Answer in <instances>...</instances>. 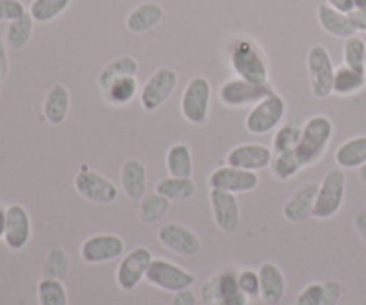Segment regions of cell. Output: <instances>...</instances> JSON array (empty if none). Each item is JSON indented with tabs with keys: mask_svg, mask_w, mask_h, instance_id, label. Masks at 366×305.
Returning a JSON list of instances; mask_svg holds the SVG:
<instances>
[{
	"mask_svg": "<svg viewBox=\"0 0 366 305\" xmlns=\"http://www.w3.org/2000/svg\"><path fill=\"white\" fill-rule=\"evenodd\" d=\"M229 66L236 77L254 84H270V66L267 54L249 36H236L227 45Z\"/></svg>",
	"mask_w": 366,
	"mask_h": 305,
	"instance_id": "1",
	"label": "cell"
},
{
	"mask_svg": "<svg viewBox=\"0 0 366 305\" xmlns=\"http://www.w3.org/2000/svg\"><path fill=\"white\" fill-rule=\"evenodd\" d=\"M335 138V124L325 114H315L302 124V136L295 152L304 168L315 166L324 159Z\"/></svg>",
	"mask_w": 366,
	"mask_h": 305,
	"instance_id": "2",
	"label": "cell"
},
{
	"mask_svg": "<svg viewBox=\"0 0 366 305\" xmlns=\"http://www.w3.org/2000/svg\"><path fill=\"white\" fill-rule=\"evenodd\" d=\"M347 193V175L342 168H332L322 179L318 186L317 200L313 207V218L331 220L343 207Z\"/></svg>",
	"mask_w": 366,
	"mask_h": 305,
	"instance_id": "3",
	"label": "cell"
},
{
	"mask_svg": "<svg viewBox=\"0 0 366 305\" xmlns=\"http://www.w3.org/2000/svg\"><path fill=\"white\" fill-rule=\"evenodd\" d=\"M286 116V102L279 93H270L263 100L250 107L245 116L247 132L254 136H267L277 131Z\"/></svg>",
	"mask_w": 366,
	"mask_h": 305,
	"instance_id": "4",
	"label": "cell"
},
{
	"mask_svg": "<svg viewBox=\"0 0 366 305\" xmlns=\"http://www.w3.org/2000/svg\"><path fill=\"white\" fill-rule=\"evenodd\" d=\"M74 189L81 199L97 206H111L120 195V189L111 179L88 166H81V170L75 174Z\"/></svg>",
	"mask_w": 366,
	"mask_h": 305,
	"instance_id": "5",
	"label": "cell"
},
{
	"mask_svg": "<svg viewBox=\"0 0 366 305\" xmlns=\"http://www.w3.org/2000/svg\"><path fill=\"white\" fill-rule=\"evenodd\" d=\"M307 75H310L311 93L315 99L324 100L332 95V82H335L336 66L332 57L324 45H313L307 50L306 57Z\"/></svg>",
	"mask_w": 366,
	"mask_h": 305,
	"instance_id": "6",
	"label": "cell"
},
{
	"mask_svg": "<svg viewBox=\"0 0 366 305\" xmlns=\"http://www.w3.org/2000/svg\"><path fill=\"white\" fill-rule=\"evenodd\" d=\"M211 82L204 75H195L188 81L181 95V114L188 124L204 125L209 118Z\"/></svg>",
	"mask_w": 366,
	"mask_h": 305,
	"instance_id": "7",
	"label": "cell"
},
{
	"mask_svg": "<svg viewBox=\"0 0 366 305\" xmlns=\"http://www.w3.org/2000/svg\"><path fill=\"white\" fill-rule=\"evenodd\" d=\"M270 93H274V88L270 84H254L245 79L232 77L222 82V86L218 88V100L222 106L229 107V109H242V107L256 106Z\"/></svg>",
	"mask_w": 366,
	"mask_h": 305,
	"instance_id": "8",
	"label": "cell"
},
{
	"mask_svg": "<svg viewBox=\"0 0 366 305\" xmlns=\"http://www.w3.org/2000/svg\"><path fill=\"white\" fill-rule=\"evenodd\" d=\"M179 84V75L174 68H157L139 89V106L147 113H154L170 100Z\"/></svg>",
	"mask_w": 366,
	"mask_h": 305,
	"instance_id": "9",
	"label": "cell"
},
{
	"mask_svg": "<svg viewBox=\"0 0 366 305\" xmlns=\"http://www.w3.org/2000/svg\"><path fill=\"white\" fill-rule=\"evenodd\" d=\"M145 281L154 288L174 295L184 289H192V286L195 284V275L168 259H154L147 271Z\"/></svg>",
	"mask_w": 366,
	"mask_h": 305,
	"instance_id": "10",
	"label": "cell"
},
{
	"mask_svg": "<svg viewBox=\"0 0 366 305\" xmlns=\"http://www.w3.org/2000/svg\"><path fill=\"white\" fill-rule=\"evenodd\" d=\"M154 256L147 246H136L131 252L125 254L117 266L114 281L117 286L125 293H131L145 281L147 271L152 264Z\"/></svg>",
	"mask_w": 366,
	"mask_h": 305,
	"instance_id": "11",
	"label": "cell"
},
{
	"mask_svg": "<svg viewBox=\"0 0 366 305\" xmlns=\"http://www.w3.org/2000/svg\"><path fill=\"white\" fill-rule=\"evenodd\" d=\"M157 241L161 243L163 249L168 252L175 254L181 257H195L200 252L199 234L193 229L186 227V225L177 224V221H170V224L161 225L157 231Z\"/></svg>",
	"mask_w": 366,
	"mask_h": 305,
	"instance_id": "12",
	"label": "cell"
},
{
	"mask_svg": "<svg viewBox=\"0 0 366 305\" xmlns=\"http://www.w3.org/2000/svg\"><path fill=\"white\" fill-rule=\"evenodd\" d=\"M79 256L88 264H107L125 256V241L117 234H95L84 239Z\"/></svg>",
	"mask_w": 366,
	"mask_h": 305,
	"instance_id": "13",
	"label": "cell"
},
{
	"mask_svg": "<svg viewBox=\"0 0 366 305\" xmlns=\"http://www.w3.org/2000/svg\"><path fill=\"white\" fill-rule=\"evenodd\" d=\"M209 189H220V191L234 193V195H243L250 193L259 186V175L257 171L242 170V168L224 164L213 170V174L207 179Z\"/></svg>",
	"mask_w": 366,
	"mask_h": 305,
	"instance_id": "14",
	"label": "cell"
},
{
	"mask_svg": "<svg viewBox=\"0 0 366 305\" xmlns=\"http://www.w3.org/2000/svg\"><path fill=\"white\" fill-rule=\"evenodd\" d=\"M204 305H249L250 300L239 291L238 274L224 271L211 279L202 289Z\"/></svg>",
	"mask_w": 366,
	"mask_h": 305,
	"instance_id": "15",
	"label": "cell"
},
{
	"mask_svg": "<svg viewBox=\"0 0 366 305\" xmlns=\"http://www.w3.org/2000/svg\"><path fill=\"white\" fill-rule=\"evenodd\" d=\"M209 204L213 221L218 231L224 234H234L242 224V209H239L238 195L220 189H209Z\"/></svg>",
	"mask_w": 366,
	"mask_h": 305,
	"instance_id": "16",
	"label": "cell"
},
{
	"mask_svg": "<svg viewBox=\"0 0 366 305\" xmlns=\"http://www.w3.org/2000/svg\"><path fill=\"white\" fill-rule=\"evenodd\" d=\"M272 157V146L263 145V143H242V145L232 146L227 152V164L242 170L249 171H261L270 168Z\"/></svg>",
	"mask_w": 366,
	"mask_h": 305,
	"instance_id": "17",
	"label": "cell"
},
{
	"mask_svg": "<svg viewBox=\"0 0 366 305\" xmlns=\"http://www.w3.org/2000/svg\"><path fill=\"white\" fill-rule=\"evenodd\" d=\"M7 221H6V234H4V243L13 252H20L29 245L32 236V224L27 209L20 204H11L6 207Z\"/></svg>",
	"mask_w": 366,
	"mask_h": 305,
	"instance_id": "18",
	"label": "cell"
},
{
	"mask_svg": "<svg viewBox=\"0 0 366 305\" xmlns=\"http://www.w3.org/2000/svg\"><path fill=\"white\" fill-rule=\"evenodd\" d=\"M318 182H304L299 189H295L288 202L282 207V216L288 220L290 224H302V221L310 220L313 216L315 200H317L318 193Z\"/></svg>",
	"mask_w": 366,
	"mask_h": 305,
	"instance_id": "19",
	"label": "cell"
},
{
	"mask_svg": "<svg viewBox=\"0 0 366 305\" xmlns=\"http://www.w3.org/2000/svg\"><path fill=\"white\" fill-rule=\"evenodd\" d=\"M147 186H149V175L143 161L136 157L125 161L120 171V188L124 195L131 202L139 204L147 196Z\"/></svg>",
	"mask_w": 366,
	"mask_h": 305,
	"instance_id": "20",
	"label": "cell"
},
{
	"mask_svg": "<svg viewBox=\"0 0 366 305\" xmlns=\"http://www.w3.org/2000/svg\"><path fill=\"white\" fill-rule=\"evenodd\" d=\"M167 18L163 7L156 2H142L132 7L125 16V29L132 34H145L159 27Z\"/></svg>",
	"mask_w": 366,
	"mask_h": 305,
	"instance_id": "21",
	"label": "cell"
},
{
	"mask_svg": "<svg viewBox=\"0 0 366 305\" xmlns=\"http://www.w3.org/2000/svg\"><path fill=\"white\" fill-rule=\"evenodd\" d=\"M261 293L259 299L268 305H277L286 295V277L275 263H263L257 268Z\"/></svg>",
	"mask_w": 366,
	"mask_h": 305,
	"instance_id": "22",
	"label": "cell"
},
{
	"mask_svg": "<svg viewBox=\"0 0 366 305\" xmlns=\"http://www.w3.org/2000/svg\"><path fill=\"white\" fill-rule=\"evenodd\" d=\"M317 20L318 25H320L329 36H332V38L347 39L350 38V36L357 34L350 14L335 9V7H331L329 4H320V6L317 7Z\"/></svg>",
	"mask_w": 366,
	"mask_h": 305,
	"instance_id": "23",
	"label": "cell"
},
{
	"mask_svg": "<svg viewBox=\"0 0 366 305\" xmlns=\"http://www.w3.org/2000/svg\"><path fill=\"white\" fill-rule=\"evenodd\" d=\"M71 107L70 89L64 84H54L43 100V118L50 125H61L68 118Z\"/></svg>",
	"mask_w": 366,
	"mask_h": 305,
	"instance_id": "24",
	"label": "cell"
},
{
	"mask_svg": "<svg viewBox=\"0 0 366 305\" xmlns=\"http://www.w3.org/2000/svg\"><path fill=\"white\" fill-rule=\"evenodd\" d=\"M138 71H139V64L134 57L120 56L117 57V59L109 61V63L99 71V75H97V84H99L100 91L104 93L114 81H117V79L129 77V75H134L136 77Z\"/></svg>",
	"mask_w": 366,
	"mask_h": 305,
	"instance_id": "25",
	"label": "cell"
},
{
	"mask_svg": "<svg viewBox=\"0 0 366 305\" xmlns=\"http://www.w3.org/2000/svg\"><path fill=\"white\" fill-rule=\"evenodd\" d=\"M335 161L342 170H360L366 163V136L347 139L336 149Z\"/></svg>",
	"mask_w": 366,
	"mask_h": 305,
	"instance_id": "26",
	"label": "cell"
},
{
	"mask_svg": "<svg viewBox=\"0 0 366 305\" xmlns=\"http://www.w3.org/2000/svg\"><path fill=\"white\" fill-rule=\"evenodd\" d=\"M156 193L163 195L170 202H184L195 196L197 184L192 177H168L156 182Z\"/></svg>",
	"mask_w": 366,
	"mask_h": 305,
	"instance_id": "27",
	"label": "cell"
},
{
	"mask_svg": "<svg viewBox=\"0 0 366 305\" xmlns=\"http://www.w3.org/2000/svg\"><path fill=\"white\" fill-rule=\"evenodd\" d=\"M139 95V82L134 75L117 79L106 91L102 93L104 100L113 107H125Z\"/></svg>",
	"mask_w": 366,
	"mask_h": 305,
	"instance_id": "28",
	"label": "cell"
},
{
	"mask_svg": "<svg viewBox=\"0 0 366 305\" xmlns=\"http://www.w3.org/2000/svg\"><path fill=\"white\" fill-rule=\"evenodd\" d=\"M167 171L172 177H192L193 175V154L186 143H175L168 149L164 157Z\"/></svg>",
	"mask_w": 366,
	"mask_h": 305,
	"instance_id": "29",
	"label": "cell"
},
{
	"mask_svg": "<svg viewBox=\"0 0 366 305\" xmlns=\"http://www.w3.org/2000/svg\"><path fill=\"white\" fill-rule=\"evenodd\" d=\"M366 77L363 71L349 68L347 64L336 68L335 82H332V95L338 96H352L365 89Z\"/></svg>",
	"mask_w": 366,
	"mask_h": 305,
	"instance_id": "30",
	"label": "cell"
},
{
	"mask_svg": "<svg viewBox=\"0 0 366 305\" xmlns=\"http://www.w3.org/2000/svg\"><path fill=\"white\" fill-rule=\"evenodd\" d=\"M34 24L32 16L27 13L24 16L16 18V20L9 21L6 29V45L9 46L11 50H21L24 46H27V43L31 41L32 32H34Z\"/></svg>",
	"mask_w": 366,
	"mask_h": 305,
	"instance_id": "31",
	"label": "cell"
},
{
	"mask_svg": "<svg viewBox=\"0 0 366 305\" xmlns=\"http://www.w3.org/2000/svg\"><path fill=\"white\" fill-rule=\"evenodd\" d=\"M70 6L71 0H32L27 11L36 24H50L66 13Z\"/></svg>",
	"mask_w": 366,
	"mask_h": 305,
	"instance_id": "32",
	"label": "cell"
},
{
	"mask_svg": "<svg viewBox=\"0 0 366 305\" xmlns=\"http://www.w3.org/2000/svg\"><path fill=\"white\" fill-rule=\"evenodd\" d=\"M170 200L164 199L163 195H159V193L156 191H154L152 195H147L145 199L139 202V221L147 225H152L156 224V221L163 220L168 214V211H170Z\"/></svg>",
	"mask_w": 366,
	"mask_h": 305,
	"instance_id": "33",
	"label": "cell"
},
{
	"mask_svg": "<svg viewBox=\"0 0 366 305\" xmlns=\"http://www.w3.org/2000/svg\"><path fill=\"white\" fill-rule=\"evenodd\" d=\"M302 163H300L299 156H297L295 150H290V152H281L274 154L270 163V170L274 174V177L281 182H288L302 170Z\"/></svg>",
	"mask_w": 366,
	"mask_h": 305,
	"instance_id": "34",
	"label": "cell"
},
{
	"mask_svg": "<svg viewBox=\"0 0 366 305\" xmlns=\"http://www.w3.org/2000/svg\"><path fill=\"white\" fill-rule=\"evenodd\" d=\"M38 305H68V293L63 281L56 279H45L38 282L36 288Z\"/></svg>",
	"mask_w": 366,
	"mask_h": 305,
	"instance_id": "35",
	"label": "cell"
},
{
	"mask_svg": "<svg viewBox=\"0 0 366 305\" xmlns=\"http://www.w3.org/2000/svg\"><path fill=\"white\" fill-rule=\"evenodd\" d=\"M300 136H302V125L297 121H286L275 131L274 139H272V152L281 154L295 150L300 141Z\"/></svg>",
	"mask_w": 366,
	"mask_h": 305,
	"instance_id": "36",
	"label": "cell"
},
{
	"mask_svg": "<svg viewBox=\"0 0 366 305\" xmlns=\"http://www.w3.org/2000/svg\"><path fill=\"white\" fill-rule=\"evenodd\" d=\"M70 274V257L66 250L61 246H54L43 263V277L56 279V281H64Z\"/></svg>",
	"mask_w": 366,
	"mask_h": 305,
	"instance_id": "37",
	"label": "cell"
},
{
	"mask_svg": "<svg viewBox=\"0 0 366 305\" xmlns=\"http://www.w3.org/2000/svg\"><path fill=\"white\" fill-rule=\"evenodd\" d=\"M366 57V41L361 36L354 34L350 38L343 39V64L354 70H365ZM365 74V71H363Z\"/></svg>",
	"mask_w": 366,
	"mask_h": 305,
	"instance_id": "38",
	"label": "cell"
},
{
	"mask_svg": "<svg viewBox=\"0 0 366 305\" xmlns=\"http://www.w3.org/2000/svg\"><path fill=\"white\" fill-rule=\"evenodd\" d=\"M238 288L249 300H257L261 293L259 274L254 270H243L238 274Z\"/></svg>",
	"mask_w": 366,
	"mask_h": 305,
	"instance_id": "39",
	"label": "cell"
},
{
	"mask_svg": "<svg viewBox=\"0 0 366 305\" xmlns=\"http://www.w3.org/2000/svg\"><path fill=\"white\" fill-rule=\"evenodd\" d=\"M27 13V7L21 0H0V21H9L16 20V18L24 16Z\"/></svg>",
	"mask_w": 366,
	"mask_h": 305,
	"instance_id": "40",
	"label": "cell"
},
{
	"mask_svg": "<svg viewBox=\"0 0 366 305\" xmlns=\"http://www.w3.org/2000/svg\"><path fill=\"white\" fill-rule=\"evenodd\" d=\"M322 293H324V284H320V282L307 284L306 288L297 295L295 305H320Z\"/></svg>",
	"mask_w": 366,
	"mask_h": 305,
	"instance_id": "41",
	"label": "cell"
},
{
	"mask_svg": "<svg viewBox=\"0 0 366 305\" xmlns=\"http://www.w3.org/2000/svg\"><path fill=\"white\" fill-rule=\"evenodd\" d=\"M320 305H338L343 296V284L338 281H325Z\"/></svg>",
	"mask_w": 366,
	"mask_h": 305,
	"instance_id": "42",
	"label": "cell"
},
{
	"mask_svg": "<svg viewBox=\"0 0 366 305\" xmlns=\"http://www.w3.org/2000/svg\"><path fill=\"white\" fill-rule=\"evenodd\" d=\"M167 305H197V295L192 289H184V291L174 293V296Z\"/></svg>",
	"mask_w": 366,
	"mask_h": 305,
	"instance_id": "43",
	"label": "cell"
},
{
	"mask_svg": "<svg viewBox=\"0 0 366 305\" xmlns=\"http://www.w3.org/2000/svg\"><path fill=\"white\" fill-rule=\"evenodd\" d=\"M350 18H352V24L357 32H366V7L365 9H354L350 13Z\"/></svg>",
	"mask_w": 366,
	"mask_h": 305,
	"instance_id": "44",
	"label": "cell"
},
{
	"mask_svg": "<svg viewBox=\"0 0 366 305\" xmlns=\"http://www.w3.org/2000/svg\"><path fill=\"white\" fill-rule=\"evenodd\" d=\"M325 4H329V6L335 7V9L342 11V13H349V14L356 9L354 0H325Z\"/></svg>",
	"mask_w": 366,
	"mask_h": 305,
	"instance_id": "45",
	"label": "cell"
},
{
	"mask_svg": "<svg viewBox=\"0 0 366 305\" xmlns=\"http://www.w3.org/2000/svg\"><path fill=\"white\" fill-rule=\"evenodd\" d=\"M354 227H356V232L360 234V238L366 243V211H360L354 216Z\"/></svg>",
	"mask_w": 366,
	"mask_h": 305,
	"instance_id": "46",
	"label": "cell"
},
{
	"mask_svg": "<svg viewBox=\"0 0 366 305\" xmlns=\"http://www.w3.org/2000/svg\"><path fill=\"white\" fill-rule=\"evenodd\" d=\"M6 41L0 38V77H6L7 68H9V63H7V52H6Z\"/></svg>",
	"mask_w": 366,
	"mask_h": 305,
	"instance_id": "47",
	"label": "cell"
},
{
	"mask_svg": "<svg viewBox=\"0 0 366 305\" xmlns=\"http://www.w3.org/2000/svg\"><path fill=\"white\" fill-rule=\"evenodd\" d=\"M6 221H7L6 207L0 206V239H4V234H6Z\"/></svg>",
	"mask_w": 366,
	"mask_h": 305,
	"instance_id": "48",
	"label": "cell"
},
{
	"mask_svg": "<svg viewBox=\"0 0 366 305\" xmlns=\"http://www.w3.org/2000/svg\"><path fill=\"white\" fill-rule=\"evenodd\" d=\"M354 6H356V9H365L366 0H354Z\"/></svg>",
	"mask_w": 366,
	"mask_h": 305,
	"instance_id": "49",
	"label": "cell"
},
{
	"mask_svg": "<svg viewBox=\"0 0 366 305\" xmlns=\"http://www.w3.org/2000/svg\"><path fill=\"white\" fill-rule=\"evenodd\" d=\"M360 179H361V181H363V182H366V163L363 164V166L360 168Z\"/></svg>",
	"mask_w": 366,
	"mask_h": 305,
	"instance_id": "50",
	"label": "cell"
},
{
	"mask_svg": "<svg viewBox=\"0 0 366 305\" xmlns=\"http://www.w3.org/2000/svg\"><path fill=\"white\" fill-rule=\"evenodd\" d=\"M363 71H365V77H366V57H365V70Z\"/></svg>",
	"mask_w": 366,
	"mask_h": 305,
	"instance_id": "51",
	"label": "cell"
},
{
	"mask_svg": "<svg viewBox=\"0 0 366 305\" xmlns=\"http://www.w3.org/2000/svg\"><path fill=\"white\" fill-rule=\"evenodd\" d=\"M0 81H2V77H0Z\"/></svg>",
	"mask_w": 366,
	"mask_h": 305,
	"instance_id": "52",
	"label": "cell"
},
{
	"mask_svg": "<svg viewBox=\"0 0 366 305\" xmlns=\"http://www.w3.org/2000/svg\"><path fill=\"white\" fill-rule=\"evenodd\" d=\"M363 305H366V302H365V304H363Z\"/></svg>",
	"mask_w": 366,
	"mask_h": 305,
	"instance_id": "53",
	"label": "cell"
}]
</instances>
